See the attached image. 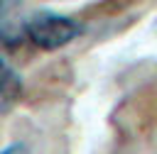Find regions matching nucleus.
<instances>
[{"mask_svg":"<svg viewBox=\"0 0 157 154\" xmlns=\"http://www.w3.org/2000/svg\"><path fill=\"white\" fill-rule=\"evenodd\" d=\"M81 34V24L66 15L52 10H37L25 22V37L42 51H54L66 46Z\"/></svg>","mask_w":157,"mask_h":154,"instance_id":"obj_1","label":"nucleus"},{"mask_svg":"<svg viewBox=\"0 0 157 154\" xmlns=\"http://www.w3.org/2000/svg\"><path fill=\"white\" fill-rule=\"evenodd\" d=\"M22 0H0V44L17 46L25 37V22L20 15Z\"/></svg>","mask_w":157,"mask_h":154,"instance_id":"obj_2","label":"nucleus"},{"mask_svg":"<svg viewBox=\"0 0 157 154\" xmlns=\"http://www.w3.org/2000/svg\"><path fill=\"white\" fill-rule=\"evenodd\" d=\"M22 95V78L17 71L0 56V112H7Z\"/></svg>","mask_w":157,"mask_h":154,"instance_id":"obj_3","label":"nucleus"},{"mask_svg":"<svg viewBox=\"0 0 157 154\" xmlns=\"http://www.w3.org/2000/svg\"><path fill=\"white\" fill-rule=\"evenodd\" d=\"M0 154H29V149H27L22 142H15V144H7Z\"/></svg>","mask_w":157,"mask_h":154,"instance_id":"obj_4","label":"nucleus"}]
</instances>
